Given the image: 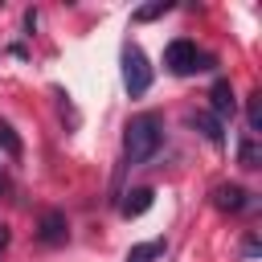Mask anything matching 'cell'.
Segmentation results:
<instances>
[{
	"mask_svg": "<svg viewBox=\"0 0 262 262\" xmlns=\"http://www.w3.org/2000/svg\"><path fill=\"white\" fill-rule=\"evenodd\" d=\"M0 143L8 147V156H20V139L12 135V127H8V123H0Z\"/></svg>",
	"mask_w": 262,
	"mask_h": 262,
	"instance_id": "obj_13",
	"label": "cell"
},
{
	"mask_svg": "<svg viewBox=\"0 0 262 262\" xmlns=\"http://www.w3.org/2000/svg\"><path fill=\"white\" fill-rule=\"evenodd\" d=\"M164 66H168V74H196V70H213L217 57H213V53H201L196 41L176 37V41H168V49H164Z\"/></svg>",
	"mask_w": 262,
	"mask_h": 262,
	"instance_id": "obj_2",
	"label": "cell"
},
{
	"mask_svg": "<svg viewBox=\"0 0 262 262\" xmlns=\"http://www.w3.org/2000/svg\"><path fill=\"white\" fill-rule=\"evenodd\" d=\"M188 123H192V127H196V131H201V135H205L209 143H217V147L225 143V131H221V119H213L209 111H201V115H192Z\"/></svg>",
	"mask_w": 262,
	"mask_h": 262,
	"instance_id": "obj_10",
	"label": "cell"
},
{
	"mask_svg": "<svg viewBox=\"0 0 262 262\" xmlns=\"http://www.w3.org/2000/svg\"><path fill=\"white\" fill-rule=\"evenodd\" d=\"M237 168H246V172H258L262 168V147H258V135H242V143H237Z\"/></svg>",
	"mask_w": 262,
	"mask_h": 262,
	"instance_id": "obj_7",
	"label": "cell"
},
{
	"mask_svg": "<svg viewBox=\"0 0 262 262\" xmlns=\"http://www.w3.org/2000/svg\"><path fill=\"white\" fill-rule=\"evenodd\" d=\"M233 111H237L233 86H229V78H217V82L209 86V115H213V119H233Z\"/></svg>",
	"mask_w": 262,
	"mask_h": 262,
	"instance_id": "obj_5",
	"label": "cell"
},
{
	"mask_svg": "<svg viewBox=\"0 0 262 262\" xmlns=\"http://www.w3.org/2000/svg\"><path fill=\"white\" fill-rule=\"evenodd\" d=\"M242 254H246V258H258V237H254V233L242 242Z\"/></svg>",
	"mask_w": 262,
	"mask_h": 262,
	"instance_id": "obj_14",
	"label": "cell"
},
{
	"mask_svg": "<svg viewBox=\"0 0 262 262\" xmlns=\"http://www.w3.org/2000/svg\"><path fill=\"white\" fill-rule=\"evenodd\" d=\"M8 250V225H0V254Z\"/></svg>",
	"mask_w": 262,
	"mask_h": 262,
	"instance_id": "obj_15",
	"label": "cell"
},
{
	"mask_svg": "<svg viewBox=\"0 0 262 262\" xmlns=\"http://www.w3.org/2000/svg\"><path fill=\"white\" fill-rule=\"evenodd\" d=\"M213 205L221 213H246V209H254V201H250V192L242 184H217L213 188Z\"/></svg>",
	"mask_w": 262,
	"mask_h": 262,
	"instance_id": "obj_6",
	"label": "cell"
},
{
	"mask_svg": "<svg viewBox=\"0 0 262 262\" xmlns=\"http://www.w3.org/2000/svg\"><path fill=\"white\" fill-rule=\"evenodd\" d=\"M176 4L172 0H156V4H143V8H135V20L143 25V20H156V16H164V12H172Z\"/></svg>",
	"mask_w": 262,
	"mask_h": 262,
	"instance_id": "obj_12",
	"label": "cell"
},
{
	"mask_svg": "<svg viewBox=\"0 0 262 262\" xmlns=\"http://www.w3.org/2000/svg\"><path fill=\"white\" fill-rule=\"evenodd\" d=\"M66 237H70V221H66V213H61V209H49V213H41L37 242H41V246H61Z\"/></svg>",
	"mask_w": 262,
	"mask_h": 262,
	"instance_id": "obj_4",
	"label": "cell"
},
{
	"mask_svg": "<svg viewBox=\"0 0 262 262\" xmlns=\"http://www.w3.org/2000/svg\"><path fill=\"white\" fill-rule=\"evenodd\" d=\"M246 127H250V135L262 131V94H258V90L246 98Z\"/></svg>",
	"mask_w": 262,
	"mask_h": 262,
	"instance_id": "obj_11",
	"label": "cell"
},
{
	"mask_svg": "<svg viewBox=\"0 0 262 262\" xmlns=\"http://www.w3.org/2000/svg\"><path fill=\"white\" fill-rule=\"evenodd\" d=\"M160 143H164V123H160L156 111L135 115V119L127 123V131H123V156H127L131 168H135V164H147V160L160 151Z\"/></svg>",
	"mask_w": 262,
	"mask_h": 262,
	"instance_id": "obj_1",
	"label": "cell"
},
{
	"mask_svg": "<svg viewBox=\"0 0 262 262\" xmlns=\"http://www.w3.org/2000/svg\"><path fill=\"white\" fill-rule=\"evenodd\" d=\"M123 86H127L131 98H139V94L151 90V66H147V57H143L139 45H127L123 49Z\"/></svg>",
	"mask_w": 262,
	"mask_h": 262,
	"instance_id": "obj_3",
	"label": "cell"
},
{
	"mask_svg": "<svg viewBox=\"0 0 262 262\" xmlns=\"http://www.w3.org/2000/svg\"><path fill=\"white\" fill-rule=\"evenodd\" d=\"M151 201H156V192H151V188H131V192L123 196L119 213H123V217H139V213H147V209H151Z\"/></svg>",
	"mask_w": 262,
	"mask_h": 262,
	"instance_id": "obj_8",
	"label": "cell"
},
{
	"mask_svg": "<svg viewBox=\"0 0 262 262\" xmlns=\"http://www.w3.org/2000/svg\"><path fill=\"white\" fill-rule=\"evenodd\" d=\"M164 250H168V242H164V237H151V242H135V246L127 250V258H123V262H156Z\"/></svg>",
	"mask_w": 262,
	"mask_h": 262,
	"instance_id": "obj_9",
	"label": "cell"
}]
</instances>
